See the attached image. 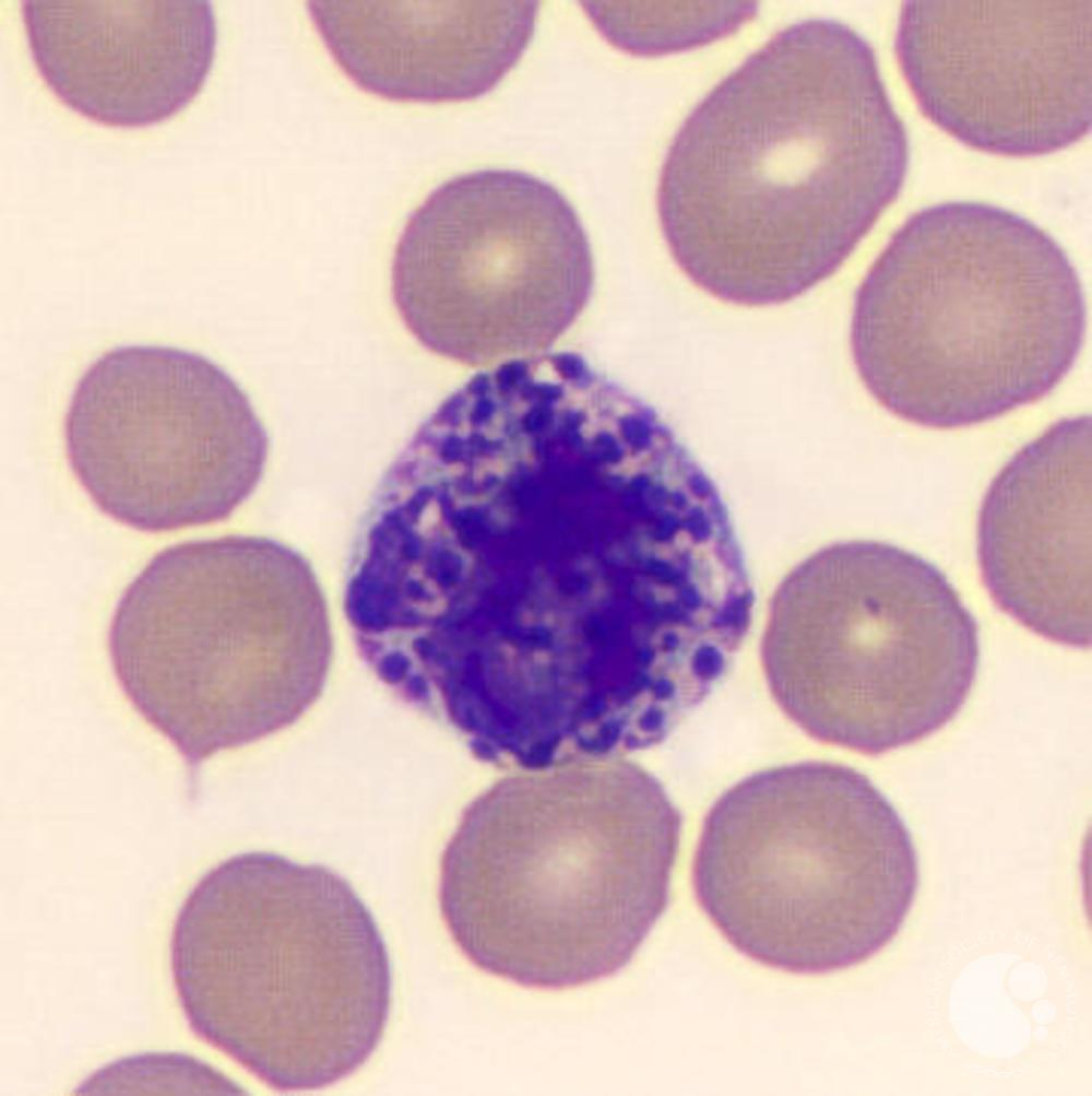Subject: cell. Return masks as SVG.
I'll return each instance as SVG.
<instances>
[{"mask_svg":"<svg viewBox=\"0 0 1092 1096\" xmlns=\"http://www.w3.org/2000/svg\"><path fill=\"white\" fill-rule=\"evenodd\" d=\"M909 141L866 39L811 19L690 111L662 164L668 251L725 304L790 303L835 274L900 193Z\"/></svg>","mask_w":1092,"mask_h":1096,"instance_id":"6da1fadb","label":"cell"},{"mask_svg":"<svg viewBox=\"0 0 1092 1096\" xmlns=\"http://www.w3.org/2000/svg\"><path fill=\"white\" fill-rule=\"evenodd\" d=\"M680 816L621 756L515 770L470 803L438 900L479 970L562 990L614 976L666 911Z\"/></svg>","mask_w":1092,"mask_h":1096,"instance_id":"7a4b0ae2","label":"cell"},{"mask_svg":"<svg viewBox=\"0 0 1092 1096\" xmlns=\"http://www.w3.org/2000/svg\"><path fill=\"white\" fill-rule=\"evenodd\" d=\"M1087 326L1079 274L1043 228L951 201L909 216L855 293L850 347L869 394L935 429L977 425L1051 393Z\"/></svg>","mask_w":1092,"mask_h":1096,"instance_id":"3957f363","label":"cell"},{"mask_svg":"<svg viewBox=\"0 0 1092 1096\" xmlns=\"http://www.w3.org/2000/svg\"><path fill=\"white\" fill-rule=\"evenodd\" d=\"M191 1030L268 1086L302 1092L359 1070L391 1006L388 950L340 874L270 852L210 870L170 940Z\"/></svg>","mask_w":1092,"mask_h":1096,"instance_id":"277c9868","label":"cell"},{"mask_svg":"<svg viewBox=\"0 0 1092 1096\" xmlns=\"http://www.w3.org/2000/svg\"><path fill=\"white\" fill-rule=\"evenodd\" d=\"M107 645L127 699L190 768L294 724L333 656L309 563L250 535L156 554L120 597Z\"/></svg>","mask_w":1092,"mask_h":1096,"instance_id":"5b68a950","label":"cell"},{"mask_svg":"<svg viewBox=\"0 0 1092 1096\" xmlns=\"http://www.w3.org/2000/svg\"><path fill=\"white\" fill-rule=\"evenodd\" d=\"M918 884L903 820L858 770L802 762L759 771L709 811L696 900L721 935L763 966L821 975L875 956Z\"/></svg>","mask_w":1092,"mask_h":1096,"instance_id":"8992f818","label":"cell"},{"mask_svg":"<svg viewBox=\"0 0 1092 1096\" xmlns=\"http://www.w3.org/2000/svg\"><path fill=\"white\" fill-rule=\"evenodd\" d=\"M760 655L775 702L804 732L879 755L958 715L980 643L973 615L936 566L855 540L816 551L783 578Z\"/></svg>","mask_w":1092,"mask_h":1096,"instance_id":"52a82bcc","label":"cell"},{"mask_svg":"<svg viewBox=\"0 0 1092 1096\" xmlns=\"http://www.w3.org/2000/svg\"><path fill=\"white\" fill-rule=\"evenodd\" d=\"M590 241L569 200L513 169L458 175L408 216L391 269L405 327L470 367L551 346L591 297Z\"/></svg>","mask_w":1092,"mask_h":1096,"instance_id":"ba28073f","label":"cell"},{"mask_svg":"<svg viewBox=\"0 0 1092 1096\" xmlns=\"http://www.w3.org/2000/svg\"><path fill=\"white\" fill-rule=\"evenodd\" d=\"M63 435L70 468L99 510L154 533L228 518L257 487L269 449L225 370L162 345L116 347L91 364Z\"/></svg>","mask_w":1092,"mask_h":1096,"instance_id":"9c48e42d","label":"cell"},{"mask_svg":"<svg viewBox=\"0 0 1092 1096\" xmlns=\"http://www.w3.org/2000/svg\"><path fill=\"white\" fill-rule=\"evenodd\" d=\"M1091 0H911L894 51L941 130L987 153L1037 156L1091 127Z\"/></svg>","mask_w":1092,"mask_h":1096,"instance_id":"30bf717a","label":"cell"},{"mask_svg":"<svg viewBox=\"0 0 1092 1096\" xmlns=\"http://www.w3.org/2000/svg\"><path fill=\"white\" fill-rule=\"evenodd\" d=\"M977 556L994 603L1060 645H1091V419L1059 420L990 483Z\"/></svg>","mask_w":1092,"mask_h":1096,"instance_id":"8fae6325","label":"cell"},{"mask_svg":"<svg viewBox=\"0 0 1092 1096\" xmlns=\"http://www.w3.org/2000/svg\"><path fill=\"white\" fill-rule=\"evenodd\" d=\"M37 71L79 115L114 128L152 126L203 89L216 46L205 0H25Z\"/></svg>","mask_w":1092,"mask_h":1096,"instance_id":"7c38bea8","label":"cell"},{"mask_svg":"<svg viewBox=\"0 0 1092 1096\" xmlns=\"http://www.w3.org/2000/svg\"><path fill=\"white\" fill-rule=\"evenodd\" d=\"M309 17L360 90L401 103H450L491 91L519 62L537 1L312 0Z\"/></svg>","mask_w":1092,"mask_h":1096,"instance_id":"4fadbf2b","label":"cell"},{"mask_svg":"<svg viewBox=\"0 0 1092 1096\" xmlns=\"http://www.w3.org/2000/svg\"><path fill=\"white\" fill-rule=\"evenodd\" d=\"M583 9L608 43L639 56L711 43L756 13L749 2H583Z\"/></svg>","mask_w":1092,"mask_h":1096,"instance_id":"5bb4252c","label":"cell"}]
</instances>
